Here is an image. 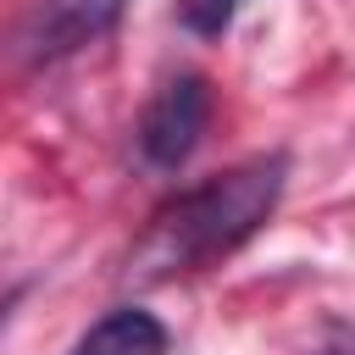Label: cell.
I'll return each instance as SVG.
<instances>
[{"label": "cell", "instance_id": "1", "mask_svg": "<svg viewBox=\"0 0 355 355\" xmlns=\"http://www.w3.org/2000/svg\"><path fill=\"white\" fill-rule=\"evenodd\" d=\"M283 189H288V155L266 150V155H250V161L172 194L133 239L128 277L133 283H178V277H194V272L227 261L239 244H250L272 222Z\"/></svg>", "mask_w": 355, "mask_h": 355}, {"label": "cell", "instance_id": "2", "mask_svg": "<svg viewBox=\"0 0 355 355\" xmlns=\"http://www.w3.org/2000/svg\"><path fill=\"white\" fill-rule=\"evenodd\" d=\"M122 11H128V0H33L17 17L6 50L22 67H55V61L100 44L122 22Z\"/></svg>", "mask_w": 355, "mask_h": 355}, {"label": "cell", "instance_id": "3", "mask_svg": "<svg viewBox=\"0 0 355 355\" xmlns=\"http://www.w3.org/2000/svg\"><path fill=\"white\" fill-rule=\"evenodd\" d=\"M205 122H211V83L200 72H178L166 78L144 111H139V128H133V144H139V161L150 172H178L200 139H205Z\"/></svg>", "mask_w": 355, "mask_h": 355}, {"label": "cell", "instance_id": "4", "mask_svg": "<svg viewBox=\"0 0 355 355\" xmlns=\"http://www.w3.org/2000/svg\"><path fill=\"white\" fill-rule=\"evenodd\" d=\"M72 355H166V327L139 305H116L72 344Z\"/></svg>", "mask_w": 355, "mask_h": 355}, {"label": "cell", "instance_id": "5", "mask_svg": "<svg viewBox=\"0 0 355 355\" xmlns=\"http://www.w3.org/2000/svg\"><path fill=\"white\" fill-rule=\"evenodd\" d=\"M233 11H239V0H178V22L194 39H222L233 28Z\"/></svg>", "mask_w": 355, "mask_h": 355}, {"label": "cell", "instance_id": "6", "mask_svg": "<svg viewBox=\"0 0 355 355\" xmlns=\"http://www.w3.org/2000/svg\"><path fill=\"white\" fill-rule=\"evenodd\" d=\"M316 355H355V327L333 322V327H327V338L316 344Z\"/></svg>", "mask_w": 355, "mask_h": 355}, {"label": "cell", "instance_id": "7", "mask_svg": "<svg viewBox=\"0 0 355 355\" xmlns=\"http://www.w3.org/2000/svg\"><path fill=\"white\" fill-rule=\"evenodd\" d=\"M17 300H22V288H11V294L0 300V333H6V322H11V311H17Z\"/></svg>", "mask_w": 355, "mask_h": 355}]
</instances>
